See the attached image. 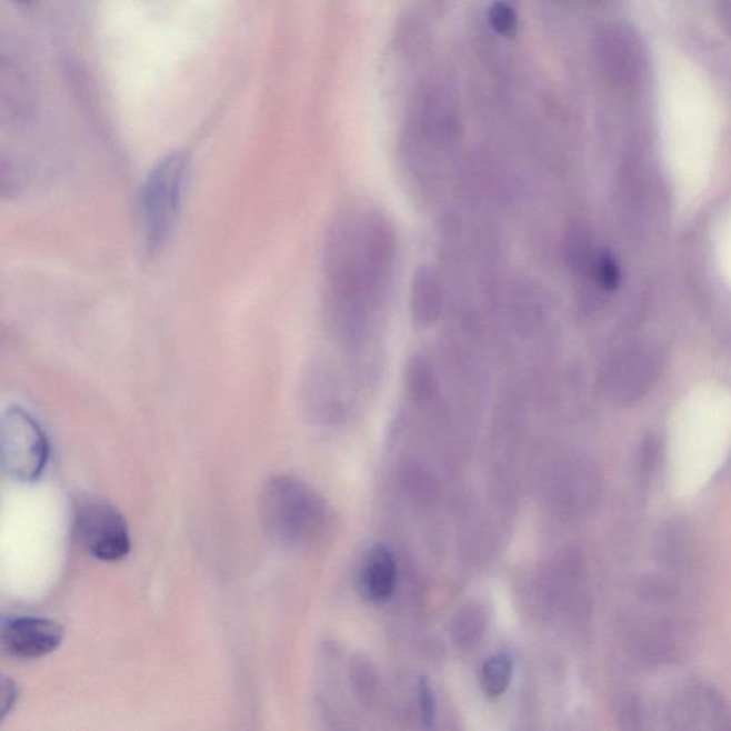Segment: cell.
Returning <instances> with one entry per match:
<instances>
[{
	"label": "cell",
	"mask_w": 731,
	"mask_h": 731,
	"mask_svg": "<svg viewBox=\"0 0 731 731\" xmlns=\"http://www.w3.org/2000/svg\"><path fill=\"white\" fill-rule=\"evenodd\" d=\"M418 695L420 712H422V719L425 728H432L435 715V700L432 688L428 683V680L422 679L418 685Z\"/></svg>",
	"instance_id": "16"
},
{
	"label": "cell",
	"mask_w": 731,
	"mask_h": 731,
	"mask_svg": "<svg viewBox=\"0 0 731 731\" xmlns=\"http://www.w3.org/2000/svg\"><path fill=\"white\" fill-rule=\"evenodd\" d=\"M405 385L408 392L418 402H432L439 394V375L430 359L424 354H414L405 366Z\"/></svg>",
	"instance_id": "10"
},
{
	"label": "cell",
	"mask_w": 731,
	"mask_h": 731,
	"mask_svg": "<svg viewBox=\"0 0 731 731\" xmlns=\"http://www.w3.org/2000/svg\"><path fill=\"white\" fill-rule=\"evenodd\" d=\"M513 662L508 654H495L484 663L480 684L489 698H500L512 682Z\"/></svg>",
	"instance_id": "12"
},
{
	"label": "cell",
	"mask_w": 731,
	"mask_h": 731,
	"mask_svg": "<svg viewBox=\"0 0 731 731\" xmlns=\"http://www.w3.org/2000/svg\"><path fill=\"white\" fill-rule=\"evenodd\" d=\"M620 710H622L620 719H622V722L628 723V729L640 728V720H642V708H640L638 700L633 698L625 699Z\"/></svg>",
	"instance_id": "17"
},
{
	"label": "cell",
	"mask_w": 731,
	"mask_h": 731,
	"mask_svg": "<svg viewBox=\"0 0 731 731\" xmlns=\"http://www.w3.org/2000/svg\"><path fill=\"white\" fill-rule=\"evenodd\" d=\"M20 2H28V0H20Z\"/></svg>",
	"instance_id": "19"
},
{
	"label": "cell",
	"mask_w": 731,
	"mask_h": 731,
	"mask_svg": "<svg viewBox=\"0 0 731 731\" xmlns=\"http://www.w3.org/2000/svg\"><path fill=\"white\" fill-rule=\"evenodd\" d=\"M49 452L47 434L32 415L18 408L2 415L0 462L9 478L34 482L47 468Z\"/></svg>",
	"instance_id": "4"
},
{
	"label": "cell",
	"mask_w": 731,
	"mask_h": 731,
	"mask_svg": "<svg viewBox=\"0 0 731 731\" xmlns=\"http://www.w3.org/2000/svg\"><path fill=\"white\" fill-rule=\"evenodd\" d=\"M63 640V629L53 620L14 618L3 623L2 649L12 658L38 659L57 650Z\"/></svg>",
	"instance_id": "7"
},
{
	"label": "cell",
	"mask_w": 731,
	"mask_h": 731,
	"mask_svg": "<svg viewBox=\"0 0 731 731\" xmlns=\"http://www.w3.org/2000/svg\"><path fill=\"white\" fill-rule=\"evenodd\" d=\"M260 518L270 538L283 544L308 542L324 520V503L302 480L292 475L270 479L260 493Z\"/></svg>",
	"instance_id": "2"
},
{
	"label": "cell",
	"mask_w": 731,
	"mask_h": 731,
	"mask_svg": "<svg viewBox=\"0 0 731 731\" xmlns=\"http://www.w3.org/2000/svg\"><path fill=\"white\" fill-rule=\"evenodd\" d=\"M398 579V565L392 552L383 544H375L366 554L359 572V592L369 602L380 604L392 598Z\"/></svg>",
	"instance_id": "8"
},
{
	"label": "cell",
	"mask_w": 731,
	"mask_h": 731,
	"mask_svg": "<svg viewBox=\"0 0 731 731\" xmlns=\"http://www.w3.org/2000/svg\"><path fill=\"white\" fill-rule=\"evenodd\" d=\"M74 529L84 550L102 562L127 558L132 548L127 520L118 509L102 500H87L79 504Z\"/></svg>",
	"instance_id": "5"
},
{
	"label": "cell",
	"mask_w": 731,
	"mask_h": 731,
	"mask_svg": "<svg viewBox=\"0 0 731 731\" xmlns=\"http://www.w3.org/2000/svg\"><path fill=\"white\" fill-rule=\"evenodd\" d=\"M445 293L438 272L430 267L415 270L410 287V313L420 328L432 327L442 318Z\"/></svg>",
	"instance_id": "9"
},
{
	"label": "cell",
	"mask_w": 731,
	"mask_h": 731,
	"mask_svg": "<svg viewBox=\"0 0 731 731\" xmlns=\"http://www.w3.org/2000/svg\"><path fill=\"white\" fill-rule=\"evenodd\" d=\"M669 719L674 729H730L731 713L724 700L704 685H690L673 698Z\"/></svg>",
	"instance_id": "6"
},
{
	"label": "cell",
	"mask_w": 731,
	"mask_h": 731,
	"mask_svg": "<svg viewBox=\"0 0 731 731\" xmlns=\"http://www.w3.org/2000/svg\"><path fill=\"white\" fill-rule=\"evenodd\" d=\"M189 178V159L182 152L160 160L143 188L144 239L150 253L167 247L179 222Z\"/></svg>",
	"instance_id": "3"
},
{
	"label": "cell",
	"mask_w": 731,
	"mask_h": 731,
	"mask_svg": "<svg viewBox=\"0 0 731 731\" xmlns=\"http://www.w3.org/2000/svg\"><path fill=\"white\" fill-rule=\"evenodd\" d=\"M688 530L678 522L665 523L655 535V554L668 568H680L690 555Z\"/></svg>",
	"instance_id": "11"
},
{
	"label": "cell",
	"mask_w": 731,
	"mask_h": 731,
	"mask_svg": "<svg viewBox=\"0 0 731 731\" xmlns=\"http://www.w3.org/2000/svg\"><path fill=\"white\" fill-rule=\"evenodd\" d=\"M398 243L392 224L369 208L334 220L324 247L327 312L348 354L369 358L392 292Z\"/></svg>",
	"instance_id": "1"
},
{
	"label": "cell",
	"mask_w": 731,
	"mask_h": 731,
	"mask_svg": "<svg viewBox=\"0 0 731 731\" xmlns=\"http://www.w3.org/2000/svg\"><path fill=\"white\" fill-rule=\"evenodd\" d=\"M659 452V444L653 439L645 440L642 444L638 463L639 473L642 475V479L649 480L652 478L655 469H658Z\"/></svg>",
	"instance_id": "15"
},
{
	"label": "cell",
	"mask_w": 731,
	"mask_h": 731,
	"mask_svg": "<svg viewBox=\"0 0 731 731\" xmlns=\"http://www.w3.org/2000/svg\"><path fill=\"white\" fill-rule=\"evenodd\" d=\"M3 715H7L10 708L13 705V700L17 698V690L12 682H8L7 679L3 680Z\"/></svg>",
	"instance_id": "18"
},
{
	"label": "cell",
	"mask_w": 731,
	"mask_h": 731,
	"mask_svg": "<svg viewBox=\"0 0 731 731\" xmlns=\"http://www.w3.org/2000/svg\"><path fill=\"white\" fill-rule=\"evenodd\" d=\"M594 278L600 287L614 290L620 283V270L615 260L608 253L600 254L594 264Z\"/></svg>",
	"instance_id": "14"
},
{
	"label": "cell",
	"mask_w": 731,
	"mask_h": 731,
	"mask_svg": "<svg viewBox=\"0 0 731 731\" xmlns=\"http://www.w3.org/2000/svg\"><path fill=\"white\" fill-rule=\"evenodd\" d=\"M489 22L495 33L510 38L518 33L519 19L512 4L504 0H495L489 9Z\"/></svg>",
	"instance_id": "13"
}]
</instances>
